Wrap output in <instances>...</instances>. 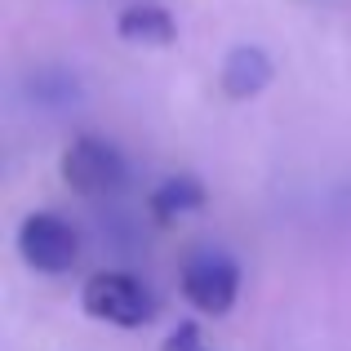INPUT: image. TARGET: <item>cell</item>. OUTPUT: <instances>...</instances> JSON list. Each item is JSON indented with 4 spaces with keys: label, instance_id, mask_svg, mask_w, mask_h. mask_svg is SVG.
<instances>
[{
    "label": "cell",
    "instance_id": "obj_2",
    "mask_svg": "<svg viewBox=\"0 0 351 351\" xmlns=\"http://www.w3.org/2000/svg\"><path fill=\"white\" fill-rule=\"evenodd\" d=\"M85 311L116 329H138L152 320L156 302L143 289V280H134L129 271H103L85 285Z\"/></svg>",
    "mask_w": 351,
    "mask_h": 351
},
{
    "label": "cell",
    "instance_id": "obj_4",
    "mask_svg": "<svg viewBox=\"0 0 351 351\" xmlns=\"http://www.w3.org/2000/svg\"><path fill=\"white\" fill-rule=\"evenodd\" d=\"M182 293H187V302L196 311H205V316H223V311L236 307L240 267L227 254L205 249V254L187 258V267H182Z\"/></svg>",
    "mask_w": 351,
    "mask_h": 351
},
{
    "label": "cell",
    "instance_id": "obj_5",
    "mask_svg": "<svg viewBox=\"0 0 351 351\" xmlns=\"http://www.w3.org/2000/svg\"><path fill=\"white\" fill-rule=\"evenodd\" d=\"M223 94L227 98H254L271 85V58H267L258 45H240V49L227 53L223 62Z\"/></svg>",
    "mask_w": 351,
    "mask_h": 351
},
{
    "label": "cell",
    "instance_id": "obj_7",
    "mask_svg": "<svg viewBox=\"0 0 351 351\" xmlns=\"http://www.w3.org/2000/svg\"><path fill=\"white\" fill-rule=\"evenodd\" d=\"M205 205V182L191 178V173H173V178H165L160 187L152 191V214L160 218V223H169V218H182L191 214V209Z\"/></svg>",
    "mask_w": 351,
    "mask_h": 351
},
{
    "label": "cell",
    "instance_id": "obj_1",
    "mask_svg": "<svg viewBox=\"0 0 351 351\" xmlns=\"http://www.w3.org/2000/svg\"><path fill=\"white\" fill-rule=\"evenodd\" d=\"M18 254H23L27 267L58 276V271H71V263L80 258V236L67 218L40 209V214H27L23 227H18Z\"/></svg>",
    "mask_w": 351,
    "mask_h": 351
},
{
    "label": "cell",
    "instance_id": "obj_6",
    "mask_svg": "<svg viewBox=\"0 0 351 351\" xmlns=\"http://www.w3.org/2000/svg\"><path fill=\"white\" fill-rule=\"evenodd\" d=\"M116 32L125 36L129 45H173V36H178V23H173V14L165 5H129L125 14L116 18Z\"/></svg>",
    "mask_w": 351,
    "mask_h": 351
},
{
    "label": "cell",
    "instance_id": "obj_9",
    "mask_svg": "<svg viewBox=\"0 0 351 351\" xmlns=\"http://www.w3.org/2000/svg\"><path fill=\"white\" fill-rule=\"evenodd\" d=\"M196 343H200V334H196V325H182V329H178V334H173V338H169V343H165V351H200Z\"/></svg>",
    "mask_w": 351,
    "mask_h": 351
},
{
    "label": "cell",
    "instance_id": "obj_8",
    "mask_svg": "<svg viewBox=\"0 0 351 351\" xmlns=\"http://www.w3.org/2000/svg\"><path fill=\"white\" fill-rule=\"evenodd\" d=\"M32 94L49 107H62V103H76L80 89H76V76H67V71H32Z\"/></svg>",
    "mask_w": 351,
    "mask_h": 351
},
{
    "label": "cell",
    "instance_id": "obj_3",
    "mask_svg": "<svg viewBox=\"0 0 351 351\" xmlns=\"http://www.w3.org/2000/svg\"><path fill=\"white\" fill-rule=\"evenodd\" d=\"M58 169H62V182L76 196H107V191H116L125 182V160L103 138H76L62 152Z\"/></svg>",
    "mask_w": 351,
    "mask_h": 351
}]
</instances>
